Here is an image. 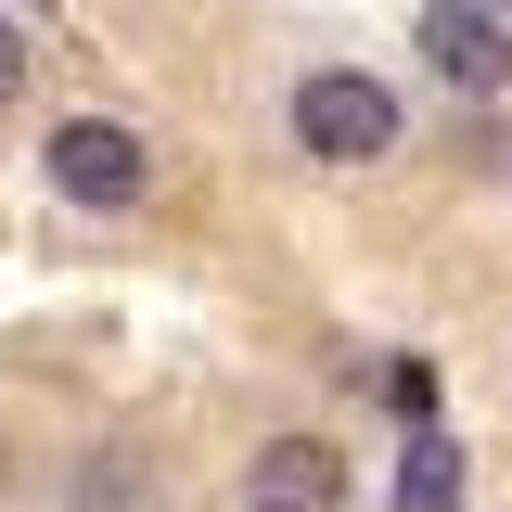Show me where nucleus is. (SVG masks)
<instances>
[{"mask_svg":"<svg viewBox=\"0 0 512 512\" xmlns=\"http://www.w3.org/2000/svg\"><path fill=\"white\" fill-rule=\"evenodd\" d=\"M295 141H308L320 167H372L384 141H397V90H384V77H346V64H320V77H295Z\"/></svg>","mask_w":512,"mask_h":512,"instance_id":"obj_1","label":"nucleus"},{"mask_svg":"<svg viewBox=\"0 0 512 512\" xmlns=\"http://www.w3.org/2000/svg\"><path fill=\"white\" fill-rule=\"evenodd\" d=\"M39 167H52V192H64V205H141V192H154V154H141V128H116V116H64Z\"/></svg>","mask_w":512,"mask_h":512,"instance_id":"obj_2","label":"nucleus"},{"mask_svg":"<svg viewBox=\"0 0 512 512\" xmlns=\"http://www.w3.org/2000/svg\"><path fill=\"white\" fill-rule=\"evenodd\" d=\"M244 512H346V461H333V436H269L244 461Z\"/></svg>","mask_w":512,"mask_h":512,"instance_id":"obj_3","label":"nucleus"},{"mask_svg":"<svg viewBox=\"0 0 512 512\" xmlns=\"http://www.w3.org/2000/svg\"><path fill=\"white\" fill-rule=\"evenodd\" d=\"M423 52H436V77H448V90H474V103L512 77V39H500L487 0H436V13H423Z\"/></svg>","mask_w":512,"mask_h":512,"instance_id":"obj_4","label":"nucleus"},{"mask_svg":"<svg viewBox=\"0 0 512 512\" xmlns=\"http://www.w3.org/2000/svg\"><path fill=\"white\" fill-rule=\"evenodd\" d=\"M397 512H461V448H448V436H410V461H397Z\"/></svg>","mask_w":512,"mask_h":512,"instance_id":"obj_5","label":"nucleus"},{"mask_svg":"<svg viewBox=\"0 0 512 512\" xmlns=\"http://www.w3.org/2000/svg\"><path fill=\"white\" fill-rule=\"evenodd\" d=\"M26 90V26H0V103Z\"/></svg>","mask_w":512,"mask_h":512,"instance_id":"obj_6","label":"nucleus"},{"mask_svg":"<svg viewBox=\"0 0 512 512\" xmlns=\"http://www.w3.org/2000/svg\"><path fill=\"white\" fill-rule=\"evenodd\" d=\"M487 13H512V0H487Z\"/></svg>","mask_w":512,"mask_h":512,"instance_id":"obj_7","label":"nucleus"}]
</instances>
